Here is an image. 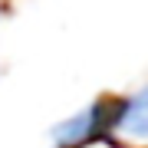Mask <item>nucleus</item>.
<instances>
[{
	"label": "nucleus",
	"instance_id": "1",
	"mask_svg": "<svg viewBox=\"0 0 148 148\" xmlns=\"http://www.w3.org/2000/svg\"><path fill=\"white\" fill-rule=\"evenodd\" d=\"M112 119H115V102H92L82 112L63 119L49 135L59 148H79L86 142H92L106 125H112Z\"/></svg>",
	"mask_w": 148,
	"mask_h": 148
},
{
	"label": "nucleus",
	"instance_id": "2",
	"mask_svg": "<svg viewBox=\"0 0 148 148\" xmlns=\"http://www.w3.org/2000/svg\"><path fill=\"white\" fill-rule=\"evenodd\" d=\"M112 125L132 142H148V86L132 92L128 99H122L115 106Z\"/></svg>",
	"mask_w": 148,
	"mask_h": 148
}]
</instances>
